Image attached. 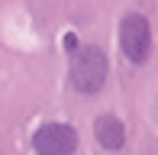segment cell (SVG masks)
Here are the masks:
<instances>
[{
	"label": "cell",
	"instance_id": "cell-2",
	"mask_svg": "<svg viewBox=\"0 0 158 155\" xmlns=\"http://www.w3.org/2000/svg\"><path fill=\"white\" fill-rule=\"evenodd\" d=\"M116 42H119V52L126 55V61L145 65V61L152 58V23H148L142 13H126V16L119 19Z\"/></svg>",
	"mask_w": 158,
	"mask_h": 155
},
{
	"label": "cell",
	"instance_id": "cell-5",
	"mask_svg": "<svg viewBox=\"0 0 158 155\" xmlns=\"http://www.w3.org/2000/svg\"><path fill=\"white\" fill-rule=\"evenodd\" d=\"M61 45H64V52H68L71 58H74V55L81 52V42H77V36H74V32H68V36L61 39Z\"/></svg>",
	"mask_w": 158,
	"mask_h": 155
},
{
	"label": "cell",
	"instance_id": "cell-1",
	"mask_svg": "<svg viewBox=\"0 0 158 155\" xmlns=\"http://www.w3.org/2000/svg\"><path fill=\"white\" fill-rule=\"evenodd\" d=\"M106 55L100 45H81V52L71 58V71H68V81L77 94H97L100 87L106 84Z\"/></svg>",
	"mask_w": 158,
	"mask_h": 155
},
{
	"label": "cell",
	"instance_id": "cell-3",
	"mask_svg": "<svg viewBox=\"0 0 158 155\" xmlns=\"http://www.w3.org/2000/svg\"><path fill=\"white\" fill-rule=\"evenodd\" d=\"M32 152L35 155H74L77 152V129L71 123H42L32 129Z\"/></svg>",
	"mask_w": 158,
	"mask_h": 155
},
{
	"label": "cell",
	"instance_id": "cell-4",
	"mask_svg": "<svg viewBox=\"0 0 158 155\" xmlns=\"http://www.w3.org/2000/svg\"><path fill=\"white\" fill-rule=\"evenodd\" d=\"M94 136H97V142L103 145L106 152H119L126 145V126H123L119 116L103 113V116L94 119Z\"/></svg>",
	"mask_w": 158,
	"mask_h": 155
}]
</instances>
